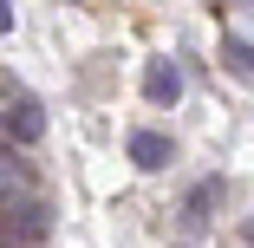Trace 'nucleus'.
<instances>
[{
	"instance_id": "nucleus-1",
	"label": "nucleus",
	"mask_w": 254,
	"mask_h": 248,
	"mask_svg": "<svg viewBox=\"0 0 254 248\" xmlns=\"http://www.w3.org/2000/svg\"><path fill=\"white\" fill-rule=\"evenodd\" d=\"M7 131H20V144H33V137H39V105H33V98H13Z\"/></svg>"
},
{
	"instance_id": "nucleus-2",
	"label": "nucleus",
	"mask_w": 254,
	"mask_h": 248,
	"mask_svg": "<svg viewBox=\"0 0 254 248\" xmlns=\"http://www.w3.org/2000/svg\"><path fill=\"white\" fill-rule=\"evenodd\" d=\"M130 151H137V164H143V170H163L170 144H163V137H150V131H137V137H130Z\"/></svg>"
},
{
	"instance_id": "nucleus-3",
	"label": "nucleus",
	"mask_w": 254,
	"mask_h": 248,
	"mask_svg": "<svg viewBox=\"0 0 254 248\" xmlns=\"http://www.w3.org/2000/svg\"><path fill=\"white\" fill-rule=\"evenodd\" d=\"M150 98H176V72H163V66L150 72Z\"/></svg>"
},
{
	"instance_id": "nucleus-4",
	"label": "nucleus",
	"mask_w": 254,
	"mask_h": 248,
	"mask_svg": "<svg viewBox=\"0 0 254 248\" xmlns=\"http://www.w3.org/2000/svg\"><path fill=\"white\" fill-rule=\"evenodd\" d=\"M0 33H13V7H7V0H0Z\"/></svg>"
}]
</instances>
